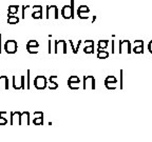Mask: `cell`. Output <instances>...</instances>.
<instances>
[{
	"label": "cell",
	"instance_id": "1",
	"mask_svg": "<svg viewBox=\"0 0 152 142\" xmlns=\"http://www.w3.org/2000/svg\"><path fill=\"white\" fill-rule=\"evenodd\" d=\"M61 15L64 19L74 18V0H71V5L66 4L62 7Z\"/></svg>",
	"mask_w": 152,
	"mask_h": 142
},
{
	"label": "cell",
	"instance_id": "2",
	"mask_svg": "<svg viewBox=\"0 0 152 142\" xmlns=\"http://www.w3.org/2000/svg\"><path fill=\"white\" fill-rule=\"evenodd\" d=\"M34 85L37 90H45L47 88L48 82H47V78L45 76H37L35 79H34Z\"/></svg>",
	"mask_w": 152,
	"mask_h": 142
},
{
	"label": "cell",
	"instance_id": "3",
	"mask_svg": "<svg viewBox=\"0 0 152 142\" xmlns=\"http://www.w3.org/2000/svg\"><path fill=\"white\" fill-rule=\"evenodd\" d=\"M18 45L15 40H7L4 44V50L7 54H15L17 52Z\"/></svg>",
	"mask_w": 152,
	"mask_h": 142
},
{
	"label": "cell",
	"instance_id": "4",
	"mask_svg": "<svg viewBox=\"0 0 152 142\" xmlns=\"http://www.w3.org/2000/svg\"><path fill=\"white\" fill-rule=\"evenodd\" d=\"M87 88L95 90V78L91 75L83 77V90H87Z\"/></svg>",
	"mask_w": 152,
	"mask_h": 142
},
{
	"label": "cell",
	"instance_id": "5",
	"mask_svg": "<svg viewBox=\"0 0 152 142\" xmlns=\"http://www.w3.org/2000/svg\"><path fill=\"white\" fill-rule=\"evenodd\" d=\"M117 84V79L114 77V76H108L106 80H104V85H106V88L108 90H115L117 88L116 86Z\"/></svg>",
	"mask_w": 152,
	"mask_h": 142
},
{
	"label": "cell",
	"instance_id": "6",
	"mask_svg": "<svg viewBox=\"0 0 152 142\" xmlns=\"http://www.w3.org/2000/svg\"><path fill=\"white\" fill-rule=\"evenodd\" d=\"M24 80H26V77L24 76H21L20 77V81H16V77H13V88L15 90H26V83H24Z\"/></svg>",
	"mask_w": 152,
	"mask_h": 142
},
{
	"label": "cell",
	"instance_id": "7",
	"mask_svg": "<svg viewBox=\"0 0 152 142\" xmlns=\"http://www.w3.org/2000/svg\"><path fill=\"white\" fill-rule=\"evenodd\" d=\"M58 50H61L64 54H66V42L64 40H56L55 41V54L58 53Z\"/></svg>",
	"mask_w": 152,
	"mask_h": 142
},
{
	"label": "cell",
	"instance_id": "8",
	"mask_svg": "<svg viewBox=\"0 0 152 142\" xmlns=\"http://www.w3.org/2000/svg\"><path fill=\"white\" fill-rule=\"evenodd\" d=\"M20 115L21 113L20 112H12L11 113V125H16L20 123Z\"/></svg>",
	"mask_w": 152,
	"mask_h": 142
},
{
	"label": "cell",
	"instance_id": "9",
	"mask_svg": "<svg viewBox=\"0 0 152 142\" xmlns=\"http://www.w3.org/2000/svg\"><path fill=\"white\" fill-rule=\"evenodd\" d=\"M30 124V113L28 112H23L20 115V123L19 125H28Z\"/></svg>",
	"mask_w": 152,
	"mask_h": 142
},
{
	"label": "cell",
	"instance_id": "10",
	"mask_svg": "<svg viewBox=\"0 0 152 142\" xmlns=\"http://www.w3.org/2000/svg\"><path fill=\"white\" fill-rule=\"evenodd\" d=\"M134 49H133V52L135 54H142L144 53V41L142 40H136L134 42Z\"/></svg>",
	"mask_w": 152,
	"mask_h": 142
},
{
	"label": "cell",
	"instance_id": "11",
	"mask_svg": "<svg viewBox=\"0 0 152 142\" xmlns=\"http://www.w3.org/2000/svg\"><path fill=\"white\" fill-rule=\"evenodd\" d=\"M0 90H9V78L7 76H0Z\"/></svg>",
	"mask_w": 152,
	"mask_h": 142
},
{
	"label": "cell",
	"instance_id": "12",
	"mask_svg": "<svg viewBox=\"0 0 152 142\" xmlns=\"http://www.w3.org/2000/svg\"><path fill=\"white\" fill-rule=\"evenodd\" d=\"M56 78H57L56 75H52L50 77V79H49V83H48V86H49V88H50V90H56V88H58V84H57V83L54 81Z\"/></svg>",
	"mask_w": 152,
	"mask_h": 142
},
{
	"label": "cell",
	"instance_id": "13",
	"mask_svg": "<svg viewBox=\"0 0 152 142\" xmlns=\"http://www.w3.org/2000/svg\"><path fill=\"white\" fill-rule=\"evenodd\" d=\"M7 112H0V125H5L7 124Z\"/></svg>",
	"mask_w": 152,
	"mask_h": 142
},
{
	"label": "cell",
	"instance_id": "14",
	"mask_svg": "<svg viewBox=\"0 0 152 142\" xmlns=\"http://www.w3.org/2000/svg\"><path fill=\"white\" fill-rule=\"evenodd\" d=\"M19 22V18L14 15H9V18H7V23L9 24H17Z\"/></svg>",
	"mask_w": 152,
	"mask_h": 142
},
{
	"label": "cell",
	"instance_id": "15",
	"mask_svg": "<svg viewBox=\"0 0 152 142\" xmlns=\"http://www.w3.org/2000/svg\"><path fill=\"white\" fill-rule=\"evenodd\" d=\"M18 9H19L18 5H10L9 9H7V14H9V15L17 14V13H18Z\"/></svg>",
	"mask_w": 152,
	"mask_h": 142
},
{
	"label": "cell",
	"instance_id": "16",
	"mask_svg": "<svg viewBox=\"0 0 152 142\" xmlns=\"http://www.w3.org/2000/svg\"><path fill=\"white\" fill-rule=\"evenodd\" d=\"M108 43H109V41L108 40H99L98 41V52H99V51L104 50V49L108 46Z\"/></svg>",
	"mask_w": 152,
	"mask_h": 142
},
{
	"label": "cell",
	"instance_id": "17",
	"mask_svg": "<svg viewBox=\"0 0 152 142\" xmlns=\"http://www.w3.org/2000/svg\"><path fill=\"white\" fill-rule=\"evenodd\" d=\"M109 57V53L107 52V51H99L97 54V58H99V59H106V58H108Z\"/></svg>",
	"mask_w": 152,
	"mask_h": 142
},
{
	"label": "cell",
	"instance_id": "18",
	"mask_svg": "<svg viewBox=\"0 0 152 142\" xmlns=\"http://www.w3.org/2000/svg\"><path fill=\"white\" fill-rule=\"evenodd\" d=\"M32 17H33L34 19H41L42 18V9H38V11L34 12L33 14H32Z\"/></svg>",
	"mask_w": 152,
	"mask_h": 142
},
{
	"label": "cell",
	"instance_id": "19",
	"mask_svg": "<svg viewBox=\"0 0 152 142\" xmlns=\"http://www.w3.org/2000/svg\"><path fill=\"white\" fill-rule=\"evenodd\" d=\"M68 83H77V84H79L80 80H79V78L77 76H71V77L68 79Z\"/></svg>",
	"mask_w": 152,
	"mask_h": 142
},
{
	"label": "cell",
	"instance_id": "20",
	"mask_svg": "<svg viewBox=\"0 0 152 142\" xmlns=\"http://www.w3.org/2000/svg\"><path fill=\"white\" fill-rule=\"evenodd\" d=\"M89 13L90 12V9H89V7H87V5H80V7H78V9H77V12L76 13Z\"/></svg>",
	"mask_w": 152,
	"mask_h": 142
},
{
	"label": "cell",
	"instance_id": "21",
	"mask_svg": "<svg viewBox=\"0 0 152 142\" xmlns=\"http://www.w3.org/2000/svg\"><path fill=\"white\" fill-rule=\"evenodd\" d=\"M26 46L36 47V49H38V47H39V43H38L36 40H30V41H28V43H26Z\"/></svg>",
	"mask_w": 152,
	"mask_h": 142
},
{
	"label": "cell",
	"instance_id": "22",
	"mask_svg": "<svg viewBox=\"0 0 152 142\" xmlns=\"http://www.w3.org/2000/svg\"><path fill=\"white\" fill-rule=\"evenodd\" d=\"M33 123L35 124V125H42L43 124V117H40V118H34Z\"/></svg>",
	"mask_w": 152,
	"mask_h": 142
},
{
	"label": "cell",
	"instance_id": "23",
	"mask_svg": "<svg viewBox=\"0 0 152 142\" xmlns=\"http://www.w3.org/2000/svg\"><path fill=\"white\" fill-rule=\"evenodd\" d=\"M83 52H85L86 54H93V53H94V46L83 47Z\"/></svg>",
	"mask_w": 152,
	"mask_h": 142
},
{
	"label": "cell",
	"instance_id": "24",
	"mask_svg": "<svg viewBox=\"0 0 152 142\" xmlns=\"http://www.w3.org/2000/svg\"><path fill=\"white\" fill-rule=\"evenodd\" d=\"M26 51H28L30 54H37V53H38V50H36V47L26 46Z\"/></svg>",
	"mask_w": 152,
	"mask_h": 142
},
{
	"label": "cell",
	"instance_id": "25",
	"mask_svg": "<svg viewBox=\"0 0 152 142\" xmlns=\"http://www.w3.org/2000/svg\"><path fill=\"white\" fill-rule=\"evenodd\" d=\"M68 86L71 90H78L79 88V84H77V83H68Z\"/></svg>",
	"mask_w": 152,
	"mask_h": 142
},
{
	"label": "cell",
	"instance_id": "26",
	"mask_svg": "<svg viewBox=\"0 0 152 142\" xmlns=\"http://www.w3.org/2000/svg\"><path fill=\"white\" fill-rule=\"evenodd\" d=\"M30 88H31V85H30V71L28 70V72H26V88L30 90Z\"/></svg>",
	"mask_w": 152,
	"mask_h": 142
},
{
	"label": "cell",
	"instance_id": "27",
	"mask_svg": "<svg viewBox=\"0 0 152 142\" xmlns=\"http://www.w3.org/2000/svg\"><path fill=\"white\" fill-rule=\"evenodd\" d=\"M88 46H94V42H93L92 40L85 41V46H83V47H88Z\"/></svg>",
	"mask_w": 152,
	"mask_h": 142
},
{
	"label": "cell",
	"instance_id": "28",
	"mask_svg": "<svg viewBox=\"0 0 152 142\" xmlns=\"http://www.w3.org/2000/svg\"><path fill=\"white\" fill-rule=\"evenodd\" d=\"M69 42H70V44H71V47H72V50H73V54H77V53H76V47L74 46V43H73V41L72 40H69Z\"/></svg>",
	"mask_w": 152,
	"mask_h": 142
},
{
	"label": "cell",
	"instance_id": "29",
	"mask_svg": "<svg viewBox=\"0 0 152 142\" xmlns=\"http://www.w3.org/2000/svg\"><path fill=\"white\" fill-rule=\"evenodd\" d=\"M148 50H149V52L152 54V40L149 42V44H148Z\"/></svg>",
	"mask_w": 152,
	"mask_h": 142
},
{
	"label": "cell",
	"instance_id": "30",
	"mask_svg": "<svg viewBox=\"0 0 152 142\" xmlns=\"http://www.w3.org/2000/svg\"><path fill=\"white\" fill-rule=\"evenodd\" d=\"M121 88H123V71H121Z\"/></svg>",
	"mask_w": 152,
	"mask_h": 142
},
{
	"label": "cell",
	"instance_id": "31",
	"mask_svg": "<svg viewBox=\"0 0 152 142\" xmlns=\"http://www.w3.org/2000/svg\"><path fill=\"white\" fill-rule=\"evenodd\" d=\"M26 7H22V18H24V17H26V16H24V11H26Z\"/></svg>",
	"mask_w": 152,
	"mask_h": 142
},
{
	"label": "cell",
	"instance_id": "32",
	"mask_svg": "<svg viewBox=\"0 0 152 142\" xmlns=\"http://www.w3.org/2000/svg\"><path fill=\"white\" fill-rule=\"evenodd\" d=\"M49 54H51V40L49 41Z\"/></svg>",
	"mask_w": 152,
	"mask_h": 142
},
{
	"label": "cell",
	"instance_id": "33",
	"mask_svg": "<svg viewBox=\"0 0 152 142\" xmlns=\"http://www.w3.org/2000/svg\"><path fill=\"white\" fill-rule=\"evenodd\" d=\"M112 53H114V41H112Z\"/></svg>",
	"mask_w": 152,
	"mask_h": 142
},
{
	"label": "cell",
	"instance_id": "34",
	"mask_svg": "<svg viewBox=\"0 0 152 142\" xmlns=\"http://www.w3.org/2000/svg\"><path fill=\"white\" fill-rule=\"evenodd\" d=\"M0 53H1V34H0Z\"/></svg>",
	"mask_w": 152,
	"mask_h": 142
}]
</instances>
